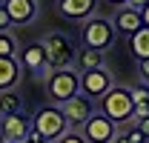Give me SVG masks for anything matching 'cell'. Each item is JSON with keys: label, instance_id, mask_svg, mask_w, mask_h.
Wrapping results in <instances>:
<instances>
[{"label": "cell", "instance_id": "44dd1931", "mask_svg": "<svg viewBox=\"0 0 149 143\" xmlns=\"http://www.w3.org/2000/svg\"><path fill=\"white\" fill-rule=\"evenodd\" d=\"M132 100H135V103H149V86L146 83H141V86L132 89Z\"/></svg>", "mask_w": 149, "mask_h": 143}, {"label": "cell", "instance_id": "ba28073f", "mask_svg": "<svg viewBox=\"0 0 149 143\" xmlns=\"http://www.w3.org/2000/svg\"><path fill=\"white\" fill-rule=\"evenodd\" d=\"M80 129H83V137L89 143H112L118 135V123H112L103 112H95Z\"/></svg>", "mask_w": 149, "mask_h": 143}, {"label": "cell", "instance_id": "4fadbf2b", "mask_svg": "<svg viewBox=\"0 0 149 143\" xmlns=\"http://www.w3.org/2000/svg\"><path fill=\"white\" fill-rule=\"evenodd\" d=\"M97 0H57V12L66 20H89Z\"/></svg>", "mask_w": 149, "mask_h": 143}, {"label": "cell", "instance_id": "30bf717a", "mask_svg": "<svg viewBox=\"0 0 149 143\" xmlns=\"http://www.w3.org/2000/svg\"><path fill=\"white\" fill-rule=\"evenodd\" d=\"M17 63H20L26 72H32V74H43V72H49V63H46V46H43V40L29 43L26 49H20V52H17Z\"/></svg>", "mask_w": 149, "mask_h": 143}, {"label": "cell", "instance_id": "7a4b0ae2", "mask_svg": "<svg viewBox=\"0 0 149 143\" xmlns=\"http://www.w3.org/2000/svg\"><path fill=\"white\" fill-rule=\"evenodd\" d=\"M132 109H135V100H132V89H126V86H112L97 100V112H103L112 123H118V126L132 120Z\"/></svg>", "mask_w": 149, "mask_h": 143}, {"label": "cell", "instance_id": "4316f807", "mask_svg": "<svg viewBox=\"0 0 149 143\" xmlns=\"http://www.w3.org/2000/svg\"><path fill=\"white\" fill-rule=\"evenodd\" d=\"M141 17H143V26H146V29H149V3H146V6H143V12H141Z\"/></svg>", "mask_w": 149, "mask_h": 143}, {"label": "cell", "instance_id": "9c48e42d", "mask_svg": "<svg viewBox=\"0 0 149 143\" xmlns=\"http://www.w3.org/2000/svg\"><path fill=\"white\" fill-rule=\"evenodd\" d=\"M60 109H63V117L69 120V129H77L95 115V100L86 97V94H74L72 100H66Z\"/></svg>", "mask_w": 149, "mask_h": 143}, {"label": "cell", "instance_id": "d4e9b609", "mask_svg": "<svg viewBox=\"0 0 149 143\" xmlns=\"http://www.w3.org/2000/svg\"><path fill=\"white\" fill-rule=\"evenodd\" d=\"M149 0H126L123 6H129V9H135V12H143V6H146Z\"/></svg>", "mask_w": 149, "mask_h": 143}, {"label": "cell", "instance_id": "8fae6325", "mask_svg": "<svg viewBox=\"0 0 149 143\" xmlns=\"http://www.w3.org/2000/svg\"><path fill=\"white\" fill-rule=\"evenodd\" d=\"M112 26H115L118 35L132 37L135 32L143 29V17H141V12H135L129 6H118V12H115V17H112Z\"/></svg>", "mask_w": 149, "mask_h": 143}, {"label": "cell", "instance_id": "d6986e66", "mask_svg": "<svg viewBox=\"0 0 149 143\" xmlns=\"http://www.w3.org/2000/svg\"><path fill=\"white\" fill-rule=\"evenodd\" d=\"M120 129H123V135H126V140H129V143H149L146 137H143V132L138 129V123H132V120H129V123H123Z\"/></svg>", "mask_w": 149, "mask_h": 143}, {"label": "cell", "instance_id": "5b68a950", "mask_svg": "<svg viewBox=\"0 0 149 143\" xmlns=\"http://www.w3.org/2000/svg\"><path fill=\"white\" fill-rule=\"evenodd\" d=\"M43 46H46V63H49V72L66 69V66L74 63V49H72V43H69L66 35L52 32V35L43 37Z\"/></svg>", "mask_w": 149, "mask_h": 143}, {"label": "cell", "instance_id": "cb8c5ba5", "mask_svg": "<svg viewBox=\"0 0 149 143\" xmlns=\"http://www.w3.org/2000/svg\"><path fill=\"white\" fill-rule=\"evenodd\" d=\"M23 143H52V140H46V137H40V135H37L35 129H32V132L26 135V140H23Z\"/></svg>", "mask_w": 149, "mask_h": 143}, {"label": "cell", "instance_id": "8992f818", "mask_svg": "<svg viewBox=\"0 0 149 143\" xmlns=\"http://www.w3.org/2000/svg\"><path fill=\"white\" fill-rule=\"evenodd\" d=\"M112 86H115V80H112V72L106 69V66L80 72V94H86V97H92V100H100Z\"/></svg>", "mask_w": 149, "mask_h": 143}, {"label": "cell", "instance_id": "83f0119b", "mask_svg": "<svg viewBox=\"0 0 149 143\" xmlns=\"http://www.w3.org/2000/svg\"><path fill=\"white\" fill-rule=\"evenodd\" d=\"M112 143H129V140H126V135H123V132H118V135H115V140H112Z\"/></svg>", "mask_w": 149, "mask_h": 143}, {"label": "cell", "instance_id": "484cf974", "mask_svg": "<svg viewBox=\"0 0 149 143\" xmlns=\"http://www.w3.org/2000/svg\"><path fill=\"white\" fill-rule=\"evenodd\" d=\"M138 129L143 132V137L149 140V117H143V120H138Z\"/></svg>", "mask_w": 149, "mask_h": 143}, {"label": "cell", "instance_id": "52a82bcc", "mask_svg": "<svg viewBox=\"0 0 149 143\" xmlns=\"http://www.w3.org/2000/svg\"><path fill=\"white\" fill-rule=\"evenodd\" d=\"M29 132H32V117L26 112L0 117V143H23Z\"/></svg>", "mask_w": 149, "mask_h": 143}, {"label": "cell", "instance_id": "7c38bea8", "mask_svg": "<svg viewBox=\"0 0 149 143\" xmlns=\"http://www.w3.org/2000/svg\"><path fill=\"white\" fill-rule=\"evenodd\" d=\"M3 9L9 12L15 26H26L37 17V0H3Z\"/></svg>", "mask_w": 149, "mask_h": 143}, {"label": "cell", "instance_id": "9a60e30c", "mask_svg": "<svg viewBox=\"0 0 149 143\" xmlns=\"http://www.w3.org/2000/svg\"><path fill=\"white\" fill-rule=\"evenodd\" d=\"M129 49H132V54L138 60H149V29L146 26L129 37Z\"/></svg>", "mask_w": 149, "mask_h": 143}, {"label": "cell", "instance_id": "3957f363", "mask_svg": "<svg viewBox=\"0 0 149 143\" xmlns=\"http://www.w3.org/2000/svg\"><path fill=\"white\" fill-rule=\"evenodd\" d=\"M32 129H35L40 137L55 143L60 135L69 132V120L63 117V109L60 106H43L32 115Z\"/></svg>", "mask_w": 149, "mask_h": 143}, {"label": "cell", "instance_id": "603a6c76", "mask_svg": "<svg viewBox=\"0 0 149 143\" xmlns=\"http://www.w3.org/2000/svg\"><path fill=\"white\" fill-rule=\"evenodd\" d=\"M138 74H141V83L149 86V60H138Z\"/></svg>", "mask_w": 149, "mask_h": 143}, {"label": "cell", "instance_id": "5bb4252c", "mask_svg": "<svg viewBox=\"0 0 149 143\" xmlns=\"http://www.w3.org/2000/svg\"><path fill=\"white\" fill-rule=\"evenodd\" d=\"M20 72L23 66L17 63V57H0V92H12L20 83Z\"/></svg>", "mask_w": 149, "mask_h": 143}, {"label": "cell", "instance_id": "277c9868", "mask_svg": "<svg viewBox=\"0 0 149 143\" xmlns=\"http://www.w3.org/2000/svg\"><path fill=\"white\" fill-rule=\"evenodd\" d=\"M115 26H112V20L106 17H89L83 20V29H80V40H83V46L86 49H97V52H106L112 43H115Z\"/></svg>", "mask_w": 149, "mask_h": 143}, {"label": "cell", "instance_id": "e0dca14e", "mask_svg": "<svg viewBox=\"0 0 149 143\" xmlns=\"http://www.w3.org/2000/svg\"><path fill=\"white\" fill-rule=\"evenodd\" d=\"M97 66H103V52H97V49H83V52L77 54V69L80 72L97 69Z\"/></svg>", "mask_w": 149, "mask_h": 143}, {"label": "cell", "instance_id": "ac0fdd59", "mask_svg": "<svg viewBox=\"0 0 149 143\" xmlns=\"http://www.w3.org/2000/svg\"><path fill=\"white\" fill-rule=\"evenodd\" d=\"M17 40L9 32H0V57H17Z\"/></svg>", "mask_w": 149, "mask_h": 143}, {"label": "cell", "instance_id": "2e32d148", "mask_svg": "<svg viewBox=\"0 0 149 143\" xmlns=\"http://www.w3.org/2000/svg\"><path fill=\"white\" fill-rule=\"evenodd\" d=\"M15 112H23V100L15 89L12 92H0V117L3 115H15Z\"/></svg>", "mask_w": 149, "mask_h": 143}, {"label": "cell", "instance_id": "f1b7e54d", "mask_svg": "<svg viewBox=\"0 0 149 143\" xmlns=\"http://www.w3.org/2000/svg\"><path fill=\"white\" fill-rule=\"evenodd\" d=\"M109 3H118V6H123V3H126V0H109Z\"/></svg>", "mask_w": 149, "mask_h": 143}, {"label": "cell", "instance_id": "7402d4cb", "mask_svg": "<svg viewBox=\"0 0 149 143\" xmlns=\"http://www.w3.org/2000/svg\"><path fill=\"white\" fill-rule=\"evenodd\" d=\"M15 23H12V17H9V12L3 9V3H0V32H9Z\"/></svg>", "mask_w": 149, "mask_h": 143}, {"label": "cell", "instance_id": "ffe728a7", "mask_svg": "<svg viewBox=\"0 0 149 143\" xmlns=\"http://www.w3.org/2000/svg\"><path fill=\"white\" fill-rule=\"evenodd\" d=\"M55 143H89L86 137H83V132H74V129H69L66 135H60Z\"/></svg>", "mask_w": 149, "mask_h": 143}, {"label": "cell", "instance_id": "6da1fadb", "mask_svg": "<svg viewBox=\"0 0 149 143\" xmlns=\"http://www.w3.org/2000/svg\"><path fill=\"white\" fill-rule=\"evenodd\" d=\"M46 94L55 106H63L66 100H72L74 94H80V72H74L72 66L46 72Z\"/></svg>", "mask_w": 149, "mask_h": 143}]
</instances>
